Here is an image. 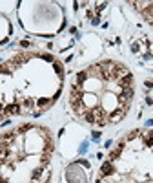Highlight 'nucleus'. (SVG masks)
<instances>
[{
	"instance_id": "1",
	"label": "nucleus",
	"mask_w": 153,
	"mask_h": 183,
	"mask_svg": "<svg viewBox=\"0 0 153 183\" xmlns=\"http://www.w3.org/2000/svg\"><path fill=\"white\" fill-rule=\"evenodd\" d=\"M109 174H113V165H111V161H106L100 168V176H109Z\"/></svg>"
}]
</instances>
